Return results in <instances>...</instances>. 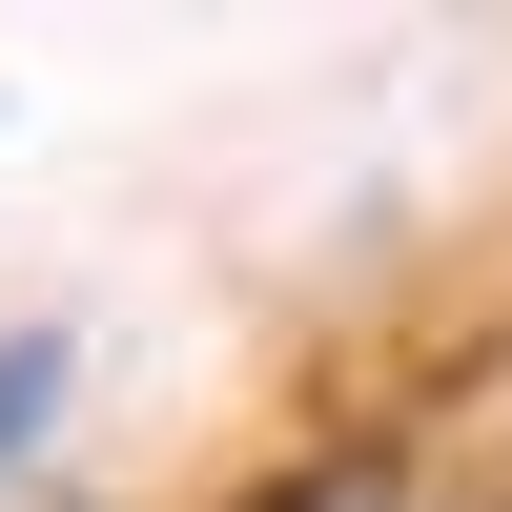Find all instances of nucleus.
Masks as SVG:
<instances>
[{"label": "nucleus", "mask_w": 512, "mask_h": 512, "mask_svg": "<svg viewBox=\"0 0 512 512\" xmlns=\"http://www.w3.org/2000/svg\"><path fill=\"white\" fill-rule=\"evenodd\" d=\"M41 410H62V328H0V472L41 451Z\"/></svg>", "instance_id": "f257e3e1"}]
</instances>
